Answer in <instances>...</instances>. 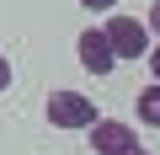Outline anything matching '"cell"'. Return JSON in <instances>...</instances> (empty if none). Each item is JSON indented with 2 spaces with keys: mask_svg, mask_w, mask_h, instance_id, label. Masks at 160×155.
<instances>
[{
  "mask_svg": "<svg viewBox=\"0 0 160 155\" xmlns=\"http://www.w3.org/2000/svg\"><path fill=\"white\" fill-rule=\"evenodd\" d=\"M102 112H96V102L86 96V91H53L48 96V123L53 128H91Z\"/></svg>",
  "mask_w": 160,
  "mask_h": 155,
  "instance_id": "cell-1",
  "label": "cell"
},
{
  "mask_svg": "<svg viewBox=\"0 0 160 155\" xmlns=\"http://www.w3.org/2000/svg\"><path fill=\"white\" fill-rule=\"evenodd\" d=\"M102 32H107V43H112L118 59H144V54H149V27L133 22V16H107Z\"/></svg>",
  "mask_w": 160,
  "mask_h": 155,
  "instance_id": "cell-2",
  "label": "cell"
},
{
  "mask_svg": "<svg viewBox=\"0 0 160 155\" xmlns=\"http://www.w3.org/2000/svg\"><path fill=\"white\" fill-rule=\"evenodd\" d=\"M75 54H80V64H86L91 75H112V70H118V54H112V43H107L102 27H86V32H80Z\"/></svg>",
  "mask_w": 160,
  "mask_h": 155,
  "instance_id": "cell-3",
  "label": "cell"
},
{
  "mask_svg": "<svg viewBox=\"0 0 160 155\" xmlns=\"http://www.w3.org/2000/svg\"><path fill=\"white\" fill-rule=\"evenodd\" d=\"M91 150H96V155H128V150H139V139H133L128 123L96 118V123H91Z\"/></svg>",
  "mask_w": 160,
  "mask_h": 155,
  "instance_id": "cell-4",
  "label": "cell"
},
{
  "mask_svg": "<svg viewBox=\"0 0 160 155\" xmlns=\"http://www.w3.org/2000/svg\"><path fill=\"white\" fill-rule=\"evenodd\" d=\"M133 112H139V123H149V128H160V80H149L139 96H133Z\"/></svg>",
  "mask_w": 160,
  "mask_h": 155,
  "instance_id": "cell-5",
  "label": "cell"
},
{
  "mask_svg": "<svg viewBox=\"0 0 160 155\" xmlns=\"http://www.w3.org/2000/svg\"><path fill=\"white\" fill-rule=\"evenodd\" d=\"M80 6H86V11H118L123 0H80Z\"/></svg>",
  "mask_w": 160,
  "mask_h": 155,
  "instance_id": "cell-6",
  "label": "cell"
},
{
  "mask_svg": "<svg viewBox=\"0 0 160 155\" xmlns=\"http://www.w3.org/2000/svg\"><path fill=\"white\" fill-rule=\"evenodd\" d=\"M144 59H149V75L160 80V43H149V54H144Z\"/></svg>",
  "mask_w": 160,
  "mask_h": 155,
  "instance_id": "cell-7",
  "label": "cell"
},
{
  "mask_svg": "<svg viewBox=\"0 0 160 155\" xmlns=\"http://www.w3.org/2000/svg\"><path fill=\"white\" fill-rule=\"evenodd\" d=\"M6 86H11V59L0 54V91H6Z\"/></svg>",
  "mask_w": 160,
  "mask_h": 155,
  "instance_id": "cell-8",
  "label": "cell"
},
{
  "mask_svg": "<svg viewBox=\"0 0 160 155\" xmlns=\"http://www.w3.org/2000/svg\"><path fill=\"white\" fill-rule=\"evenodd\" d=\"M149 32H160V0L149 6Z\"/></svg>",
  "mask_w": 160,
  "mask_h": 155,
  "instance_id": "cell-9",
  "label": "cell"
},
{
  "mask_svg": "<svg viewBox=\"0 0 160 155\" xmlns=\"http://www.w3.org/2000/svg\"><path fill=\"white\" fill-rule=\"evenodd\" d=\"M128 155H149V150H144V144H139V150H128Z\"/></svg>",
  "mask_w": 160,
  "mask_h": 155,
  "instance_id": "cell-10",
  "label": "cell"
}]
</instances>
